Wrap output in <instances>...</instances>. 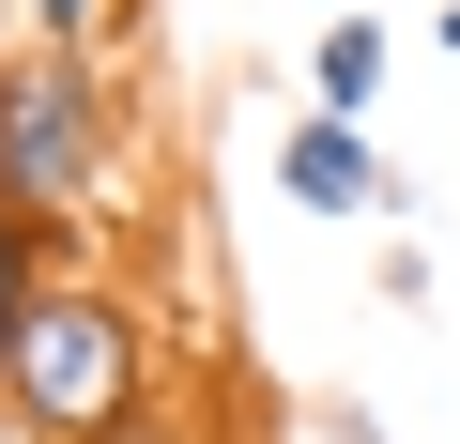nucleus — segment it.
<instances>
[{
	"instance_id": "0eeeda50",
	"label": "nucleus",
	"mask_w": 460,
	"mask_h": 444,
	"mask_svg": "<svg viewBox=\"0 0 460 444\" xmlns=\"http://www.w3.org/2000/svg\"><path fill=\"white\" fill-rule=\"evenodd\" d=\"M323 444H399V429H384L368 398H323Z\"/></svg>"
},
{
	"instance_id": "9b49d317",
	"label": "nucleus",
	"mask_w": 460,
	"mask_h": 444,
	"mask_svg": "<svg viewBox=\"0 0 460 444\" xmlns=\"http://www.w3.org/2000/svg\"><path fill=\"white\" fill-rule=\"evenodd\" d=\"M323 16H353V0H323Z\"/></svg>"
},
{
	"instance_id": "1a4fd4ad",
	"label": "nucleus",
	"mask_w": 460,
	"mask_h": 444,
	"mask_svg": "<svg viewBox=\"0 0 460 444\" xmlns=\"http://www.w3.org/2000/svg\"><path fill=\"white\" fill-rule=\"evenodd\" d=\"M429 47H445V62H460V0H445V16H429Z\"/></svg>"
},
{
	"instance_id": "39448f33",
	"label": "nucleus",
	"mask_w": 460,
	"mask_h": 444,
	"mask_svg": "<svg viewBox=\"0 0 460 444\" xmlns=\"http://www.w3.org/2000/svg\"><path fill=\"white\" fill-rule=\"evenodd\" d=\"M77 246H47L16 199H0V368H16V337H31V307H47V276H62ZM0 444H16V414H0Z\"/></svg>"
},
{
	"instance_id": "20e7f679",
	"label": "nucleus",
	"mask_w": 460,
	"mask_h": 444,
	"mask_svg": "<svg viewBox=\"0 0 460 444\" xmlns=\"http://www.w3.org/2000/svg\"><path fill=\"white\" fill-rule=\"evenodd\" d=\"M384 77H399V31L368 16V0H353V16H323V31H307V108H338V123H368V108H384Z\"/></svg>"
},
{
	"instance_id": "7ed1b4c3",
	"label": "nucleus",
	"mask_w": 460,
	"mask_h": 444,
	"mask_svg": "<svg viewBox=\"0 0 460 444\" xmlns=\"http://www.w3.org/2000/svg\"><path fill=\"white\" fill-rule=\"evenodd\" d=\"M277 199H292V214H323V231H353V214L414 231V184H399V169H384V138H368V123H338V108H292V123H277Z\"/></svg>"
},
{
	"instance_id": "6e6552de",
	"label": "nucleus",
	"mask_w": 460,
	"mask_h": 444,
	"mask_svg": "<svg viewBox=\"0 0 460 444\" xmlns=\"http://www.w3.org/2000/svg\"><path fill=\"white\" fill-rule=\"evenodd\" d=\"M108 444H215L199 414H138V429H108Z\"/></svg>"
},
{
	"instance_id": "423d86ee",
	"label": "nucleus",
	"mask_w": 460,
	"mask_h": 444,
	"mask_svg": "<svg viewBox=\"0 0 460 444\" xmlns=\"http://www.w3.org/2000/svg\"><path fill=\"white\" fill-rule=\"evenodd\" d=\"M16 31H47V47H108V0H31Z\"/></svg>"
},
{
	"instance_id": "f03ea898",
	"label": "nucleus",
	"mask_w": 460,
	"mask_h": 444,
	"mask_svg": "<svg viewBox=\"0 0 460 444\" xmlns=\"http://www.w3.org/2000/svg\"><path fill=\"white\" fill-rule=\"evenodd\" d=\"M0 414H16V444H108V429H138L154 414V322H138V292L93 276V261H62L47 307H31V337H16V368H0Z\"/></svg>"
},
{
	"instance_id": "f257e3e1",
	"label": "nucleus",
	"mask_w": 460,
	"mask_h": 444,
	"mask_svg": "<svg viewBox=\"0 0 460 444\" xmlns=\"http://www.w3.org/2000/svg\"><path fill=\"white\" fill-rule=\"evenodd\" d=\"M0 199H16L47 246H93V231H108V199H123L108 47H47V31L0 47Z\"/></svg>"
},
{
	"instance_id": "9d476101",
	"label": "nucleus",
	"mask_w": 460,
	"mask_h": 444,
	"mask_svg": "<svg viewBox=\"0 0 460 444\" xmlns=\"http://www.w3.org/2000/svg\"><path fill=\"white\" fill-rule=\"evenodd\" d=\"M16 16H31V0H0V47H16Z\"/></svg>"
}]
</instances>
